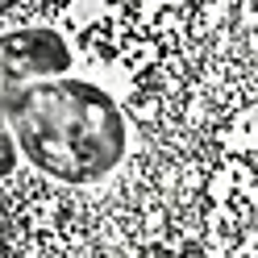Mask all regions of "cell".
Here are the masks:
<instances>
[{"label":"cell","instance_id":"1","mask_svg":"<svg viewBox=\"0 0 258 258\" xmlns=\"http://www.w3.org/2000/svg\"><path fill=\"white\" fill-rule=\"evenodd\" d=\"M17 154L58 183H96L125 158V117L92 79L50 75L25 84L9 104Z\"/></svg>","mask_w":258,"mask_h":258},{"label":"cell","instance_id":"2","mask_svg":"<svg viewBox=\"0 0 258 258\" xmlns=\"http://www.w3.org/2000/svg\"><path fill=\"white\" fill-rule=\"evenodd\" d=\"M71 46L58 29H9L0 34V175L17 167V142L9 129V104L25 84L50 75H67Z\"/></svg>","mask_w":258,"mask_h":258}]
</instances>
